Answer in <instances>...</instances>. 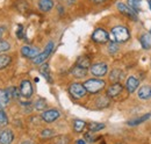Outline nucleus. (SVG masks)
<instances>
[{"mask_svg": "<svg viewBox=\"0 0 151 144\" xmlns=\"http://www.w3.org/2000/svg\"><path fill=\"white\" fill-rule=\"evenodd\" d=\"M18 37L19 38H23V27L21 26V24H19V28H18Z\"/></svg>", "mask_w": 151, "mask_h": 144, "instance_id": "c9c22d12", "label": "nucleus"}, {"mask_svg": "<svg viewBox=\"0 0 151 144\" xmlns=\"http://www.w3.org/2000/svg\"><path fill=\"white\" fill-rule=\"evenodd\" d=\"M34 107H35V109H37V110H44V109L47 108V100L40 98V99H37V100L35 101Z\"/></svg>", "mask_w": 151, "mask_h": 144, "instance_id": "a878e982", "label": "nucleus"}, {"mask_svg": "<svg viewBox=\"0 0 151 144\" xmlns=\"http://www.w3.org/2000/svg\"><path fill=\"white\" fill-rule=\"evenodd\" d=\"M92 2H94V4H102V2H105L106 0H91Z\"/></svg>", "mask_w": 151, "mask_h": 144, "instance_id": "4c0bfd02", "label": "nucleus"}, {"mask_svg": "<svg viewBox=\"0 0 151 144\" xmlns=\"http://www.w3.org/2000/svg\"><path fill=\"white\" fill-rule=\"evenodd\" d=\"M130 37V33L128 30L127 27L124 26H116L114 27L111 32V35H109V40L112 42H116V43H123V42H127Z\"/></svg>", "mask_w": 151, "mask_h": 144, "instance_id": "f257e3e1", "label": "nucleus"}, {"mask_svg": "<svg viewBox=\"0 0 151 144\" xmlns=\"http://www.w3.org/2000/svg\"><path fill=\"white\" fill-rule=\"evenodd\" d=\"M9 102V98L6 90H0V108H5Z\"/></svg>", "mask_w": 151, "mask_h": 144, "instance_id": "412c9836", "label": "nucleus"}, {"mask_svg": "<svg viewBox=\"0 0 151 144\" xmlns=\"http://www.w3.org/2000/svg\"><path fill=\"white\" fill-rule=\"evenodd\" d=\"M92 40L96 42V43H100V44H105L109 41V35L108 33L102 29V28H96L93 34H92Z\"/></svg>", "mask_w": 151, "mask_h": 144, "instance_id": "423d86ee", "label": "nucleus"}, {"mask_svg": "<svg viewBox=\"0 0 151 144\" xmlns=\"http://www.w3.org/2000/svg\"><path fill=\"white\" fill-rule=\"evenodd\" d=\"M71 73L75 78H78V79H81V78H85L87 76V70L86 69H83L80 66H77L76 65L75 68L71 70Z\"/></svg>", "mask_w": 151, "mask_h": 144, "instance_id": "f3484780", "label": "nucleus"}, {"mask_svg": "<svg viewBox=\"0 0 151 144\" xmlns=\"http://www.w3.org/2000/svg\"><path fill=\"white\" fill-rule=\"evenodd\" d=\"M12 62V58L9 55H1L0 56V70L7 68Z\"/></svg>", "mask_w": 151, "mask_h": 144, "instance_id": "4be33fe9", "label": "nucleus"}, {"mask_svg": "<svg viewBox=\"0 0 151 144\" xmlns=\"http://www.w3.org/2000/svg\"><path fill=\"white\" fill-rule=\"evenodd\" d=\"M150 34H151V32H150Z\"/></svg>", "mask_w": 151, "mask_h": 144, "instance_id": "c03bdc74", "label": "nucleus"}, {"mask_svg": "<svg viewBox=\"0 0 151 144\" xmlns=\"http://www.w3.org/2000/svg\"><path fill=\"white\" fill-rule=\"evenodd\" d=\"M14 140V134L11 129H5L0 132V144H11Z\"/></svg>", "mask_w": 151, "mask_h": 144, "instance_id": "9b49d317", "label": "nucleus"}, {"mask_svg": "<svg viewBox=\"0 0 151 144\" xmlns=\"http://www.w3.org/2000/svg\"><path fill=\"white\" fill-rule=\"evenodd\" d=\"M141 1L142 0H128L129 2V7L132 8V11H135L136 13L141 9Z\"/></svg>", "mask_w": 151, "mask_h": 144, "instance_id": "cd10ccee", "label": "nucleus"}, {"mask_svg": "<svg viewBox=\"0 0 151 144\" xmlns=\"http://www.w3.org/2000/svg\"><path fill=\"white\" fill-rule=\"evenodd\" d=\"M109 105V99L108 96H101L96 100V106L98 108H105Z\"/></svg>", "mask_w": 151, "mask_h": 144, "instance_id": "bb28decb", "label": "nucleus"}, {"mask_svg": "<svg viewBox=\"0 0 151 144\" xmlns=\"http://www.w3.org/2000/svg\"><path fill=\"white\" fill-rule=\"evenodd\" d=\"M148 4H149V6H150V8H151V0H148Z\"/></svg>", "mask_w": 151, "mask_h": 144, "instance_id": "a19ab883", "label": "nucleus"}, {"mask_svg": "<svg viewBox=\"0 0 151 144\" xmlns=\"http://www.w3.org/2000/svg\"><path fill=\"white\" fill-rule=\"evenodd\" d=\"M139 42L142 44V47L144 49H150L151 48V41H150V36L148 34H143L139 38Z\"/></svg>", "mask_w": 151, "mask_h": 144, "instance_id": "5701e85b", "label": "nucleus"}, {"mask_svg": "<svg viewBox=\"0 0 151 144\" xmlns=\"http://www.w3.org/2000/svg\"><path fill=\"white\" fill-rule=\"evenodd\" d=\"M52 49H54V42H49V43L47 44L45 49L43 50V53H40L36 57H34V58H33V63H34V64H36V65L43 64V63L47 60V58L51 55Z\"/></svg>", "mask_w": 151, "mask_h": 144, "instance_id": "7ed1b4c3", "label": "nucleus"}, {"mask_svg": "<svg viewBox=\"0 0 151 144\" xmlns=\"http://www.w3.org/2000/svg\"><path fill=\"white\" fill-rule=\"evenodd\" d=\"M90 69H91V73L94 76L95 78H101V77H104V76L107 74V72H108V65L106 63L100 62V63H95L93 65H91Z\"/></svg>", "mask_w": 151, "mask_h": 144, "instance_id": "20e7f679", "label": "nucleus"}, {"mask_svg": "<svg viewBox=\"0 0 151 144\" xmlns=\"http://www.w3.org/2000/svg\"><path fill=\"white\" fill-rule=\"evenodd\" d=\"M33 93H34V90H33V85H32L30 80H28V79L22 80L20 84V95L28 99L33 95Z\"/></svg>", "mask_w": 151, "mask_h": 144, "instance_id": "0eeeda50", "label": "nucleus"}, {"mask_svg": "<svg viewBox=\"0 0 151 144\" xmlns=\"http://www.w3.org/2000/svg\"><path fill=\"white\" fill-rule=\"evenodd\" d=\"M138 98L142 99V100H148L151 98V86H142L139 90H138V93H137Z\"/></svg>", "mask_w": 151, "mask_h": 144, "instance_id": "2eb2a0df", "label": "nucleus"}, {"mask_svg": "<svg viewBox=\"0 0 151 144\" xmlns=\"http://www.w3.org/2000/svg\"><path fill=\"white\" fill-rule=\"evenodd\" d=\"M138 84H139V81L135 78V77H129L128 79H127V81H126V89L127 91L129 92V93H134L135 91L137 90V87H138Z\"/></svg>", "mask_w": 151, "mask_h": 144, "instance_id": "ddd939ff", "label": "nucleus"}, {"mask_svg": "<svg viewBox=\"0 0 151 144\" xmlns=\"http://www.w3.org/2000/svg\"><path fill=\"white\" fill-rule=\"evenodd\" d=\"M76 144H86V143H85V141H84V140H78V141L76 142Z\"/></svg>", "mask_w": 151, "mask_h": 144, "instance_id": "58836bf2", "label": "nucleus"}, {"mask_svg": "<svg viewBox=\"0 0 151 144\" xmlns=\"http://www.w3.org/2000/svg\"><path fill=\"white\" fill-rule=\"evenodd\" d=\"M116 7H117L119 12H120V13H122L123 15H126V17L130 18L132 20H137V13H136L135 11H132L128 5L122 4V2H119V4L116 5Z\"/></svg>", "mask_w": 151, "mask_h": 144, "instance_id": "1a4fd4ad", "label": "nucleus"}, {"mask_svg": "<svg viewBox=\"0 0 151 144\" xmlns=\"http://www.w3.org/2000/svg\"><path fill=\"white\" fill-rule=\"evenodd\" d=\"M8 125V117H7V114L5 113L4 108H0V126L5 127Z\"/></svg>", "mask_w": 151, "mask_h": 144, "instance_id": "c85d7f7f", "label": "nucleus"}, {"mask_svg": "<svg viewBox=\"0 0 151 144\" xmlns=\"http://www.w3.org/2000/svg\"><path fill=\"white\" fill-rule=\"evenodd\" d=\"M117 50H119L117 43H116V42H112V41H111V43H109V45H108V51H109V54H115Z\"/></svg>", "mask_w": 151, "mask_h": 144, "instance_id": "2f4dec72", "label": "nucleus"}, {"mask_svg": "<svg viewBox=\"0 0 151 144\" xmlns=\"http://www.w3.org/2000/svg\"><path fill=\"white\" fill-rule=\"evenodd\" d=\"M60 116V113L57 110V109H44L41 114V117L43 119L44 122L47 123H52L55 122L57 119Z\"/></svg>", "mask_w": 151, "mask_h": 144, "instance_id": "6e6552de", "label": "nucleus"}, {"mask_svg": "<svg viewBox=\"0 0 151 144\" xmlns=\"http://www.w3.org/2000/svg\"><path fill=\"white\" fill-rule=\"evenodd\" d=\"M59 1H63V0H59Z\"/></svg>", "mask_w": 151, "mask_h": 144, "instance_id": "79ce46f5", "label": "nucleus"}, {"mask_svg": "<svg viewBox=\"0 0 151 144\" xmlns=\"http://www.w3.org/2000/svg\"><path fill=\"white\" fill-rule=\"evenodd\" d=\"M77 66H80V68H83V69H88V68H91V59L87 57V56H80L78 59H77V64H76Z\"/></svg>", "mask_w": 151, "mask_h": 144, "instance_id": "dca6fc26", "label": "nucleus"}, {"mask_svg": "<svg viewBox=\"0 0 151 144\" xmlns=\"http://www.w3.org/2000/svg\"><path fill=\"white\" fill-rule=\"evenodd\" d=\"M105 125L104 123H98V122H91L88 123V130L91 132H96V131H100L105 128Z\"/></svg>", "mask_w": 151, "mask_h": 144, "instance_id": "b1692460", "label": "nucleus"}, {"mask_svg": "<svg viewBox=\"0 0 151 144\" xmlns=\"http://www.w3.org/2000/svg\"><path fill=\"white\" fill-rule=\"evenodd\" d=\"M38 8L42 12H50L54 8V1L52 0H38Z\"/></svg>", "mask_w": 151, "mask_h": 144, "instance_id": "4468645a", "label": "nucleus"}, {"mask_svg": "<svg viewBox=\"0 0 151 144\" xmlns=\"http://www.w3.org/2000/svg\"><path fill=\"white\" fill-rule=\"evenodd\" d=\"M55 144H69V137L68 136H60L55 141Z\"/></svg>", "mask_w": 151, "mask_h": 144, "instance_id": "72a5a7b5", "label": "nucleus"}, {"mask_svg": "<svg viewBox=\"0 0 151 144\" xmlns=\"http://www.w3.org/2000/svg\"><path fill=\"white\" fill-rule=\"evenodd\" d=\"M85 138H86L87 141H90V142H93V141H94V136L92 135L91 131H88V132L85 134Z\"/></svg>", "mask_w": 151, "mask_h": 144, "instance_id": "f704fd0d", "label": "nucleus"}, {"mask_svg": "<svg viewBox=\"0 0 151 144\" xmlns=\"http://www.w3.org/2000/svg\"><path fill=\"white\" fill-rule=\"evenodd\" d=\"M151 114H145V115H143V116H141V117H137V119H134V120H130V121H128V126H137V125H141V123H143L144 121H148L149 119H150Z\"/></svg>", "mask_w": 151, "mask_h": 144, "instance_id": "aec40b11", "label": "nucleus"}, {"mask_svg": "<svg viewBox=\"0 0 151 144\" xmlns=\"http://www.w3.org/2000/svg\"><path fill=\"white\" fill-rule=\"evenodd\" d=\"M55 135V131L52 130V129H44V130H42V132H41V136L42 137H51V136H54Z\"/></svg>", "mask_w": 151, "mask_h": 144, "instance_id": "473e14b6", "label": "nucleus"}, {"mask_svg": "<svg viewBox=\"0 0 151 144\" xmlns=\"http://www.w3.org/2000/svg\"><path fill=\"white\" fill-rule=\"evenodd\" d=\"M40 72H41V74L45 78V80L47 81H49V83H51V77H50V69H49V65L47 64V63H43L42 64V66L40 68Z\"/></svg>", "mask_w": 151, "mask_h": 144, "instance_id": "6ab92c4d", "label": "nucleus"}, {"mask_svg": "<svg viewBox=\"0 0 151 144\" xmlns=\"http://www.w3.org/2000/svg\"><path fill=\"white\" fill-rule=\"evenodd\" d=\"M117 144H121V143H117Z\"/></svg>", "mask_w": 151, "mask_h": 144, "instance_id": "37998d69", "label": "nucleus"}, {"mask_svg": "<svg viewBox=\"0 0 151 144\" xmlns=\"http://www.w3.org/2000/svg\"><path fill=\"white\" fill-rule=\"evenodd\" d=\"M83 85H84L86 92H88L91 94H96L105 89L106 83L99 78H91V79H87Z\"/></svg>", "mask_w": 151, "mask_h": 144, "instance_id": "f03ea898", "label": "nucleus"}, {"mask_svg": "<svg viewBox=\"0 0 151 144\" xmlns=\"http://www.w3.org/2000/svg\"><path fill=\"white\" fill-rule=\"evenodd\" d=\"M69 92H70V94L75 99H81L87 93L86 90H85V87H84V85L80 84V83H73V84H71V86L69 89Z\"/></svg>", "mask_w": 151, "mask_h": 144, "instance_id": "39448f33", "label": "nucleus"}, {"mask_svg": "<svg viewBox=\"0 0 151 144\" xmlns=\"http://www.w3.org/2000/svg\"><path fill=\"white\" fill-rule=\"evenodd\" d=\"M85 127H86V122L83 120H76L73 122V129L76 132H81Z\"/></svg>", "mask_w": 151, "mask_h": 144, "instance_id": "393cba45", "label": "nucleus"}, {"mask_svg": "<svg viewBox=\"0 0 151 144\" xmlns=\"http://www.w3.org/2000/svg\"><path fill=\"white\" fill-rule=\"evenodd\" d=\"M7 94H8V98L11 99V98H14V99H18L20 95V93L18 92L17 90V87H9V89H7Z\"/></svg>", "mask_w": 151, "mask_h": 144, "instance_id": "c756f323", "label": "nucleus"}, {"mask_svg": "<svg viewBox=\"0 0 151 144\" xmlns=\"http://www.w3.org/2000/svg\"><path fill=\"white\" fill-rule=\"evenodd\" d=\"M5 32H6V27L1 26V27H0V40L2 38V36H4V34H5Z\"/></svg>", "mask_w": 151, "mask_h": 144, "instance_id": "e433bc0d", "label": "nucleus"}, {"mask_svg": "<svg viewBox=\"0 0 151 144\" xmlns=\"http://www.w3.org/2000/svg\"><path fill=\"white\" fill-rule=\"evenodd\" d=\"M21 54L23 57H26V58H34V57H36L38 54H40V51H38V49L36 47H30V45H23L22 48H21Z\"/></svg>", "mask_w": 151, "mask_h": 144, "instance_id": "9d476101", "label": "nucleus"}, {"mask_svg": "<svg viewBox=\"0 0 151 144\" xmlns=\"http://www.w3.org/2000/svg\"><path fill=\"white\" fill-rule=\"evenodd\" d=\"M21 144H32V142H29V141H24V142H22Z\"/></svg>", "mask_w": 151, "mask_h": 144, "instance_id": "ea45409f", "label": "nucleus"}, {"mask_svg": "<svg viewBox=\"0 0 151 144\" xmlns=\"http://www.w3.org/2000/svg\"><path fill=\"white\" fill-rule=\"evenodd\" d=\"M123 90V86L120 83H114L113 85H111L107 90V96L108 98H115Z\"/></svg>", "mask_w": 151, "mask_h": 144, "instance_id": "f8f14e48", "label": "nucleus"}, {"mask_svg": "<svg viewBox=\"0 0 151 144\" xmlns=\"http://www.w3.org/2000/svg\"><path fill=\"white\" fill-rule=\"evenodd\" d=\"M11 49V44L7 41L0 40V53H6Z\"/></svg>", "mask_w": 151, "mask_h": 144, "instance_id": "7c9ffc66", "label": "nucleus"}, {"mask_svg": "<svg viewBox=\"0 0 151 144\" xmlns=\"http://www.w3.org/2000/svg\"><path fill=\"white\" fill-rule=\"evenodd\" d=\"M122 78H123V72L121 71L120 69H114L113 71L111 72V74H109V79L113 83H120Z\"/></svg>", "mask_w": 151, "mask_h": 144, "instance_id": "a211bd4d", "label": "nucleus"}]
</instances>
